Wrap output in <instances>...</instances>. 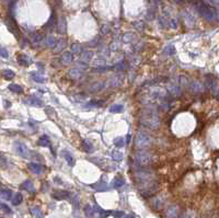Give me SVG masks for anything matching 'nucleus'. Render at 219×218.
Listing matches in <instances>:
<instances>
[{
	"label": "nucleus",
	"mask_w": 219,
	"mask_h": 218,
	"mask_svg": "<svg viewBox=\"0 0 219 218\" xmlns=\"http://www.w3.org/2000/svg\"><path fill=\"white\" fill-rule=\"evenodd\" d=\"M21 188L23 189V190H25V191H27V192H33L34 191L33 184H32V182H31L30 180L24 181L23 183L21 184Z\"/></svg>",
	"instance_id": "obj_23"
},
{
	"label": "nucleus",
	"mask_w": 219,
	"mask_h": 218,
	"mask_svg": "<svg viewBox=\"0 0 219 218\" xmlns=\"http://www.w3.org/2000/svg\"><path fill=\"white\" fill-rule=\"evenodd\" d=\"M93 58V53L91 51H84L80 54V59L83 63H89Z\"/></svg>",
	"instance_id": "obj_15"
},
{
	"label": "nucleus",
	"mask_w": 219,
	"mask_h": 218,
	"mask_svg": "<svg viewBox=\"0 0 219 218\" xmlns=\"http://www.w3.org/2000/svg\"><path fill=\"white\" fill-rule=\"evenodd\" d=\"M135 159H136V162L140 167L149 166L152 162V156L148 151H146V150H139V151H137L135 155Z\"/></svg>",
	"instance_id": "obj_4"
},
{
	"label": "nucleus",
	"mask_w": 219,
	"mask_h": 218,
	"mask_svg": "<svg viewBox=\"0 0 219 218\" xmlns=\"http://www.w3.org/2000/svg\"><path fill=\"white\" fill-rule=\"evenodd\" d=\"M82 46L79 44H74L72 46H71V53L72 54H79L80 55L81 53H82Z\"/></svg>",
	"instance_id": "obj_36"
},
{
	"label": "nucleus",
	"mask_w": 219,
	"mask_h": 218,
	"mask_svg": "<svg viewBox=\"0 0 219 218\" xmlns=\"http://www.w3.org/2000/svg\"><path fill=\"white\" fill-rule=\"evenodd\" d=\"M123 81H124V77L117 75L110 80V85H111V87H115L116 88V87H119V85H123Z\"/></svg>",
	"instance_id": "obj_14"
},
{
	"label": "nucleus",
	"mask_w": 219,
	"mask_h": 218,
	"mask_svg": "<svg viewBox=\"0 0 219 218\" xmlns=\"http://www.w3.org/2000/svg\"><path fill=\"white\" fill-rule=\"evenodd\" d=\"M164 52L168 55H173V54H174V52H175L174 46H173V45H168V46L164 48Z\"/></svg>",
	"instance_id": "obj_41"
},
{
	"label": "nucleus",
	"mask_w": 219,
	"mask_h": 218,
	"mask_svg": "<svg viewBox=\"0 0 219 218\" xmlns=\"http://www.w3.org/2000/svg\"><path fill=\"white\" fill-rule=\"evenodd\" d=\"M11 194H12V192H11L10 190H2L1 193H0L1 197L4 198V200H7V201L11 198Z\"/></svg>",
	"instance_id": "obj_37"
},
{
	"label": "nucleus",
	"mask_w": 219,
	"mask_h": 218,
	"mask_svg": "<svg viewBox=\"0 0 219 218\" xmlns=\"http://www.w3.org/2000/svg\"><path fill=\"white\" fill-rule=\"evenodd\" d=\"M171 25H172V27H178V22H176L174 19H172V20H171Z\"/></svg>",
	"instance_id": "obj_49"
},
{
	"label": "nucleus",
	"mask_w": 219,
	"mask_h": 218,
	"mask_svg": "<svg viewBox=\"0 0 219 218\" xmlns=\"http://www.w3.org/2000/svg\"><path fill=\"white\" fill-rule=\"evenodd\" d=\"M131 136L129 135V134H128L127 136H126V143H125V144H129V143H131Z\"/></svg>",
	"instance_id": "obj_51"
},
{
	"label": "nucleus",
	"mask_w": 219,
	"mask_h": 218,
	"mask_svg": "<svg viewBox=\"0 0 219 218\" xmlns=\"http://www.w3.org/2000/svg\"><path fill=\"white\" fill-rule=\"evenodd\" d=\"M114 145L116 147H123L125 145V140L123 137H116L114 139Z\"/></svg>",
	"instance_id": "obj_38"
},
{
	"label": "nucleus",
	"mask_w": 219,
	"mask_h": 218,
	"mask_svg": "<svg viewBox=\"0 0 219 218\" xmlns=\"http://www.w3.org/2000/svg\"><path fill=\"white\" fill-rule=\"evenodd\" d=\"M70 196V193L67 191H63V190H55L53 192V197L55 200H67Z\"/></svg>",
	"instance_id": "obj_10"
},
{
	"label": "nucleus",
	"mask_w": 219,
	"mask_h": 218,
	"mask_svg": "<svg viewBox=\"0 0 219 218\" xmlns=\"http://www.w3.org/2000/svg\"><path fill=\"white\" fill-rule=\"evenodd\" d=\"M92 189H94V190H97V191H106V190H108V184L105 183V182H98V183H94L91 185Z\"/></svg>",
	"instance_id": "obj_19"
},
{
	"label": "nucleus",
	"mask_w": 219,
	"mask_h": 218,
	"mask_svg": "<svg viewBox=\"0 0 219 218\" xmlns=\"http://www.w3.org/2000/svg\"><path fill=\"white\" fill-rule=\"evenodd\" d=\"M56 43H57V44L54 46V51L56 52V53L60 52L63 48L66 47V44H67V43H66V40H63V38H60V40L58 42H56Z\"/></svg>",
	"instance_id": "obj_26"
},
{
	"label": "nucleus",
	"mask_w": 219,
	"mask_h": 218,
	"mask_svg": "<svg viewBox=\"0 0 219 218\" xmlns=\"http://www.w3.org/2000/svg\"><path fill=\"white\" fill-rule=\"evenodd\" d=\"M105 87V82L104 81H95L93 82L90 87H89V91L90 92H99L103 90Z\"/></svg>",
	"instance_id": "obj_12"
},
{
	"label": "nucleus",
	"mask_w": 219,
	"mask_h": 218,
	"mask_svg": "<svg viewBox=\"0 0 219 218\" xmlns=\"http://www.w3.org/2000/svg\"><path fill=\"white\" fill-rule=\"evenodd\" d=\"M133 38H134V34H131V33H126V34H124V36H123V41H124L125 43H129V42L133 41Z\"/></svg>",
	"instance_id": "obj_40"
},
{
	"label": "nucleus",
	"mask_w": 219,
	"mask_h": 218,
	"mask_svg": "<svg viewBox=\"0 0 219 218\" xmlns=\"http://www.w3.org/2000/svg\"><path fill=\"white\" fill-rule=\"evenodd\" d=\"M135 144L136 146L142 149V148H147L152 144V138L151 136H149L148 134L144 133V132H139L136 136L135 139Z\"/></svg>",
	"instance_id": "obj_5"
},
{
	"label": "nucleus",
	"mask_w": 219,
	"mask_h": 218,
	"mask_svg": "<svg viewBox=\"0 0 219 218\" xmlns=\"http://www.w3.org/2000/svg\"><path fill=\"white\" fill-rule=\"evenodd\" d=\"M180 216V208L179 206H175V205H172V206H169L165 211L164 217L165 218H179Z\"/></svg>",
	"instance_id": "obj_7"
},
{
	"label": "nucleus",
	"mask_w": 219,
	"mask_h": 218,
	"mask_svg": "<svg viewBox=\"0 0 219 218\" xmlns=\"http://www.w3.org/2000/svg\"><path fill=\"white\" fill-rule=\"evenodd\" d=\"M0 56H1L2 58H8V56H9V53H8V51L6 49V48L0 47Z\"/></svg>",
	"instance_id": "obj_45"
},
{
	"label": "nucleus",
	"mask_w": 219,
	"mask_h": 218,
	"mask_svg": "<svg viewBox=\"0 0 219 218\" xmlns=\"http://www.w3.org/2000/svg\"><path fill=\"white\" fill-rule=\"evenodd\" d=\"M108 32H110V27H108V25H104V27H102V33H103V34H106Z\"/></svg>",
	"instance_id": "obj_48"
},
{
	"label": "nucleus",
	"mask_w": 219,
	"mask_h": 218,
	"mask_svg": "<svg viewBox=\"0 0 219 218\" xmlns=\"http://www.w3.org/2000/svg\"><path fill=\"white\" fill-rule=\"evenodd\" d=\"M124 184H125V180L121 177H115L114 180H113V188L114 189L122 188V186H124Z\"/></svg>",
	"instance_id": "obj_22"
},
{
	"label": "nucleus",
	"mask_w": 219,
	"mask_h": 218,
	"mask_svg": "<svg viewBox=\"0 0 219 218\" xmlns=\"http://www.w3.org/2000/svg\"><path fill=\"white\" fill-rule=\"evenodd\" d=\"M180 80H181V85H182L183 87H189L190 85V81H189V78H187V77L182 76V77L180 78Z\"/></svg>",
	"instance_id": "obj_42"
},
{
	"label": "nucleus",
	"mask_w": 219,
	"mask_h": 218,
	"mask_svg": "<svg viewBox=\"0 0 219 218\" xmlns=\"http://www.w3.org/2000/svg\"><path fill=\"white\" fill-rule=\"evenodd\" d=\"M0 209H1V211H4V213H7V214H11V213H12L11 208L9 207L7 204H4V203H1V202H0Z\"/></svg>",
	"instance_id": "obj_39"
},
{
	"label": "nucleus",
	"mask_w": 219,
	"mask_h": 218,
	"mask_svg": "<svg viewBox=\"0 0 219 218\" xmlns=\"http://www.w3.org/2000/svg\"><path fill=\"white\" fill-rule=\"evenodd\" d=\"M2 77L4 79H7V80H11V79L14 78V72L10 69H4V71H2Z\"/></svg>",
	"instance_id": "obj_30"
},
{
	"label": "nucleus",
	"mask_w": 219,
	"mask_h": 218,
	"mask_svg": "<svg viewBox=\"0 0 219 218\" xmlns=\"http://www.w3.org/2000/svg\"><path fill=\"white\" fill-rule=\"evenodd\" d=\"M60 58L61 60H63V63H65V64H70L71 61L74 60V54L71 52H65V53L61 54Z\"/></svg>",
	"instance_id": "obj_17"
},
{
	"label": "nucleus",
	"mask_w": 219,
	"mask_h": 218,
	"mask_svg": "<svg viewBox=\"0 0 219 218\" xmlns=\"http://www.w3.org/2000/svg\"><path fill=\"white\" fill-rule=\"evenodd\" d=\"M30 211L34 218H43V213H42V211L40 209V207H36V206L31 207Z\"/></svg>",
	"instance_id": "obj_21"
},
{
	"label": "nucleus",
	"mask_w": 219,
	"mask_h": 218,
	"mask_svg": "<svg viewBox=\"0 0 219 218\" xmlns=\"http://www.w3.org/2000/svg\"><path fill=\"white\" fill-rule=\"evenodd\" d=\"M25 102H27L29 105H32V106H41V105H43L42 100L37 99V98H29V99H27Z\"/></svg>",
	"instance_id": "obj_20"
},
{
	"label": "nucleus",
	"mask_w": 219,
	"mask_h": 218,
	"mask_svg": "<svg viewBox=\"0 0 219 218\" xmlns=\"http://www.w3.org/2000/svg\"><path fill=\"white\" fill-rule=\"evenodd\" d=\"M69 76H70L72 79H80L82 76H83V72H82V70L79 68H72L69 70Z\"/></svg>",
	"instance_id": "obj_16"
},
{
	"label": "nucleus",
	"mask_w": 219,
	"mask_h": 218,
	"mask_svg": "<svg viewBox=\"0 0 219 218\" xmlns=\"http://www.w3.org/2000/svg\"><path fill=\"white\" fill-rule=\"evenodd\" d=\"M112 67H97L93 69V71H106V70H111Z\"/></svg>",
	"instance_id": "obj_47"
},
{
	"label": "nucleus",
	"mask_w": 219,
	"mask_h": 218,
	"mask_svg": "<svg viewBox=\"0 0 219 218\" xmlns=\"http://www.w3.org/2000/svg\"><path fill=\"white\" fill-rule=\"evenodd\" d=\"M7 167V160L6 158L0 153V168H6Z\"/></svg>",
	"instance_id": "obj_44"
},
{
	"label": "nucleus",
	"mask_w": 219,
	"mask_h": 218,
	"mask_svg": "<svg viewBox=\"0 0 219 218\" xmlns=\"http://www.w3.org/2000/svg\"><path fill=\"white\" fill-rule=\"evenodd\" d=\"M2 189V184H1V182H0V190Z\"/></svg>",
	"instance_id": "obj_52"
},
{
	"label": "nucleus",
	"mask_w": 219,
	"mask_h": 218,
	"mask_svg": "<svg viewBox=\"0 0 219 218\" xmlns=\"http://www.w3.org/2000/svg\"><path fill=\"white\" fill-rule=\"evenodd\" d=\"M45 44L47 45L48 47H54L56 45V38L54 36H47L45 38Z\"/></svg>",
	"instance_id": "obj_34"
},
{
	"label": "nucleus",
	"mask_w": 219,
	"mask_h": 218,
	"mask_svg": "<svg viewBox=\"0 0 219 218\" xmlns=\"http://www.w3.org/2000/svg\"><path fill=\"white\" fill-rule=\"evenodd\" d=\"M123 110H124V106L122 105V104H114V105H112L111 108H110V112L121 113V112H123Z\"/></svg>",
	"instance_id": "obj_32"
},
{
	"label": "nucleus",
	"mask_w": 219,
	"mask_h": 218,
	"mask_svg": "<svg viewBox=\"0 0 219 218\" xmlns=\"http://www.w3.org/2000/svg\"><path fill=\"white\" fill-rule=\"evenodd\" d=\"M189 88L191 90V92L194 93V94L202 93L203 90H204V87H203V85L199 81H193L192 83H190Z\"/></svg>",
	"instance_id": "obj_8"
},
{
	"label": "nucleus",
	"mask_w": 219,
	"mask_h": 218,
	"mask_svg": "<svg viewBox=\"0 0 219 218\" xmlns=\"http://www.w3.org/2000/svg\"><path fill=\"white\" fill-rule=\"evenodd\" d=\"M123 218H135V215L134 214H128V215L125 214V216Z\"/></svg>",
	"instance_id": "obj_50"
},
{
	"label": "nucleus",
	"mask_w": 219,
	"mask_h": 218,
	"mask_svg": "<svg viewBox=\"0 0 219 218\" xmlns=\"http://www.w3.org/2000/svg\"><path fill=\"white\" fill-rule=\"evenodd\" d=\"M140 123L144 126L148 127L150 130H157L160 125V119H159L158 113L155 110L149 109L145 110L140 116Z\"/></svg>",
	"instance_id": "obj_1"
},
{
	"label": "nucleus",
	"mask_w": 219,
	"mask_h": 218,
	"mask_svg": "<svg viewBox=\"0 0 219 218\" xmlns=\"http://www.w3.org/2000/svg\"><path fill=\"white\" fill-rule=\"evenodd\" d=\"M22 201H23V196H22L21 193H15V194L13 195V197H12V204L15 205V206L21 204Z\"/></svg>",
	"instance_id": "obj_28"
},
{
	"label": "nucleus",
	"mask_w": 219,
	"mask_h": 218,
	"mask_svg": "<svg viewBox=\"0 0 219 218\" xmlns=\"http://www.w3.org/2000/svg\"><path fill=\"white\" fill-rule=\"evenodd\" d=\"M45 35L43 33H34L32 35V42L33 43H40L41 41H43V38Z\"/></svg>",
	"instance_id": "obj_33"
},
{
	"label": "nucleus",
	"mask_w": 219,
	"mask_h": 218,
	"mask_svg": "<svg viewBox=\"0 0 219 218\" xmlns=\"http://www.w3.org/2000/svg\"><path fill=\"white\" fill-rule=\"evenodd\" d=\"M82 147H83V149L86 152H92L93 151V144L90 141V140H83V143H82Z\"/></svg>",
	"instance_id": "obj_25"
},
{
	"label": "nucleus",
	"mask_w": 219,
	"mask_h": 218,
	"mask_svg": "<svg viewBox=\"0 0 219 218\" xmlns=\"http://www.w3.org/2000/svg\"><path fill=\"white\" fill-rule=\"evenodd\" d=\"M84 214L88 218H105L111 215V211H104L98 205H87L84 207Z\"/></svg>",
	"instance_id": "obj_2"
},
{
	"label": "nucleus",
	"mask_w": 219,
	"mask_h": 218,
	"mask_svg": "<svg viewBox=\"0 0 219 218\" xmlns=\"http://www.w3.org/2000/svg\"><path fill=\"white\" fill-rule=\"evenodd\" d=\"M18 63L22 66H29L31 63H32V59H31L27 55L20 54V55H18Z\"/></svg>",
	"instance_id": "obj_13"
},
{
	"label": "nucleus",
	"mask_w": 219,
	"mask_h": 218,
	"mask_svg": "<svg viewBox=\"0 0 219 218\" xmlns=\"http://www.w3.org/2000/svg\"><path fill=\"white\" fill-rule=\"evenodd\" d=\"M9 90L12 92H14V93H22L23 92V90H22V87H20L19 85H15V83H11V85H9Z\"/></svg>",
	"instance_id": "obj_29"
},
{
	"label": "nucleus",
	"mask_w": 219,
	"mask_h": 218,
	"mask_svg": "<svg viewBox=\"0 0 219 218\" xmlns=\"http://www.w3.org/2000/svg\"><path fill=\"white\" fill-rule=\"evenodd\" d=\"M14 151L17 152V155H19L22 158H29L30 157V149L27 148L23 143L17 141L14 144Z\"/></svg>",
	"instance_id": "obj_6"
},
{
	"label": "nucleus",
	"mask_w": 219,
	"mask_h": 218,
	"mask_svg": "<svg viewBox=\"0 0 219 218\" xmlns=\"http://www.w3.org/2000/svg\"><path fill=\"white\" fill-rule=\"evenodd\" d=\"M102 104H103L102 101H90L87 104V106H101Z\"/></svg>",
	"instance_id": "obj_43"
},
{
	"label": "nucleus",
	"mask_w": 219,
	"mask_h": 218,
	"mask_svg": "<svg viewBox=\"0 0 219 218\" xmlns=\"http://www.w3.org/2000/svg\"><path fill=\"white\" fill-rule=\"evenodd\" d=\"M152 206L156 208V209H159V208H161L163 206V201H162L160 197H156L152 202Z\"/></svg>",
	"instance_id": "obj_35"
},
{
	"label": "nucleus",
	"mask_w": 219,
	"mask_h": 218,
	"mask_svg": "<svg viewBox=\"0 0 219 218\" xmlns=\"http://www.w3.org/2000/svg\"><path fill=\"white\" fill-rule=\"evenodd\" d=\"M61 155H63V157L66 159V161H67V164L70 166V167H72L74 164V158L71 156V153L69 152V151H67V150H64L63 152H61Z\"/></svg>",
	"instance_id": "obj_18"
},
{
	"label": "nucleus",
	"mask_w": 219,
	"mask_h": 218,
	"mask_svg": "<svg viewBox=\"0 0 219 218\" xmlns=\"http://www.w3.org/2000/svg\"><path fill=\"white\" fill-rule=\"evenodd\" d=\"M31 78L33 79L35 82H38V83L45 82V78H44L43 76H41L40 74H37V72H32L31 74Z\"/></svg>",
	"instance_id": "obj_27"
},
{
	"label": "nucleus",
	"mask_w": 219,
	"mask_h": 218,
	"mask_svg": "<svg viewBox=\"0 0 219 218\" xmlns=\"http://www.w3.org/2000/svg\"><path fill=\"white\" fill-rule=\"evenodd\" d=\"M197 10L199 11V13L202 14L206 20H208V21H217L218 20L217 11L212 10V8L206 6V4H203V2L197 4Z\"/></svg>",
	"instance_id": "obj_3"
},
{
	"label": "nucleus",
	"mask_w": 219,
	"mask_h": 218,
	"mask_svg": "<svg viewBox=\"0 0 219 218\" xmlns=\"http://www.w3.org/2000/svg\"><path fill=\"white\" fill-rule=\"evenodd\" d=\"M38 145L42 146V147H49V145H51V140H49L48 136L43 135V136L41 137L40 139H38Z\"/></svg>",
	"instance_id": "obj_24"
},
{
	"label": "nucleus",
	"mask_w": 219,
	"mask_h": 218,
	"mask_svg": "<svg viewBox=\"0 0 219 218\" xmlns=\"http://www.w3.org/2000/svg\"><path fill=\"white\" fill-rule=\"evenodd\" d=\"M113 216H114L115 218H123L125 216V213L122 211H116L113 213Z\"/></svg>",
	"instance_id": "obj_46"
},
{
	"label": "nucleus",
	"mask_w": 219,
	"mask_h": 218,
	"mask_svg": "<svg viewBox=\"0 0 219 218\" xmlns=\"http://www.w3.org/2000/svg\"><path fill=\"white\" fill-rule=\"evenodd\" d=\"M112 158L115 161H122L123 160V153L119 150H113L112 151Z\"/></svg>",
	"instance_id": "obj_31"
},
{
	"label": "nucleus",
	"mask_w": 219,
	"mask_h": 218,
	"mask_svg": "<svg viewBox=\"0 0 219 218\" xmlns=\"http://www.w3.org/2000/svg\"><path fill=\"white\" fill-rule=\"evenodd\" d=\"M27 168L34 174H41L44 171L43 166L40 164H36V162H30V164H27Z\"/></svg>",
	"instance_id": "obj_9"
},
{
	"label": "nucleus",
	"mask_w": 219,
	"mask_h": 218,
	"mask_svg": "<svg viewBox=\"0 0 219 218\" xmlns=\"http://www.w3.org/2000/svg\"><path fill=\"white\" fill-rule=\"evenodd\" d=\"M168 92L171 94L172 96H176V98L182 94V90H181V88L176 85H169Z\"/></svg>",
	"instance_id": "obj_11"
}]
</instances>
